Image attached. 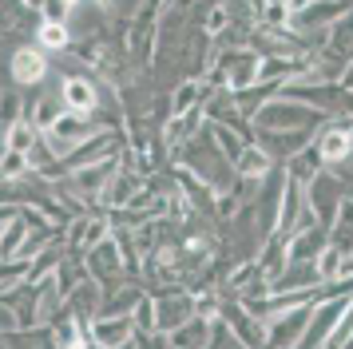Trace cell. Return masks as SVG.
<instances>
[{"label": "cell", "mask_w": 353, "mask_h": 349, "mask_svg": "<svg viewBox=\"0 0 353 349\" xmlns=\"http://www.w3.org/2000/svg\"><path fill=\"white\" fill-rule=\"evenodd\" d=\"M60 99H64V108L76 115V119H88L92 111H96V88L88 83V79H80V76H68L64 79V88H60Z\"/></svg>", "instance_id": "1"}, {"label": "cell", "mask_w": 353, "mask_h": 349, "mask_svg": "<svg viewBox=\"0 0 353 349\" xmlns=\"http://www.w3.org/2000/svg\"><path fill=\"white\" fill-rule=\"evenodd\" d=\"M8 68H12V79H17V83H40L44 72H48V60H44L40 48H17Z\"/></svg>", "instance_id": "2"}, {"label": "cell", "mask_w": 353, "mask_h": 349, "mask_svg": "<svg viewBox=\"0 0 353 349\" xmlns=\"http://www.w3.org/2000/svg\"><path fill=\"white\" fill-rule=\"evenodd\" d=\"M318 155L325 163H341L353 155V131L350 127H325L318 135Z\"/></svg>", "instance_id": "3"}, {"label": "cell", "mask_w": 353, "mask_h": 349, "mask_svg": "<svg viewBox=\"0 0 353 349\" xmlns=\"http://www.w3.org/2000/svg\"><path fill=\"white\" fill-rule=\"evenodd\" d=\"M36 40H40V48H52V52H60V48H68L72 32H68V24H60V20H40V28H36Z\"/></svg>", "instance_id": "4"}, {"label": "cell", "mask_w": 353, "mask_h": 349, "mask_svg": "<svg viewBox=\"0 0 353 349\" xmlns=\"http://www.w3.org/2000/svg\"><path fill=\"white\" fill-rule=\"evenodd\" d=\"M239 171L242 174H262V171H266V155H262L258 147H246L242 159H239Z\"/></svg>", "instance_id": "5"}, {"label": "cell", "mask_w": 353, "mask_h": 349, "mask_svg": "<svg viewBox=\"0 0 353 349\" xmlns=\"http://www.w3.org/2000/svg\"><path fill=\"white\" fill-rule=\"evenodd\" d=\"M123 330H128V321H99L96 326V341L99 346H115V341H123Z\"/></svg>", "instance_id": "6"}, {"label": "cell", "mask_w": 353, "mask_h": 349, "mask_svg": "<svg viewBox=\"0 0 353 349\" xmlns=\"http://www.w3.org/2000/svg\"><path fill=\"white\" fill-rule=\"evenodd\" d=\"M8 139H12V151H28V147H32V127L28 123H12Z\"/></svg>", "instance_id": "7"}, {"label": "cell", "mask_w": 353, "mask_h": 349, "mask_svg": "<svg viewBox=\"0 0 353 349\" xmlns=\"http://www.w3.org/2000/svg\"><path fill=\"white\" fill-rule=\"evenodd\" d=\"M20 167H24V159H20V151H12V155L4 159V174H17Z\"/></svg>", "instance_id": "8"}, {"label": "cell", "mask_w": 353, "mask_h": 349, "mask_svg": "<svg viewBox=\"0 0 353 349\" xmlns=\"http://www.w3.org/2000/svg\"><path fill=\"white\" fill-rule=\"evenodd\" d=\"M345 88H353V63L345 68Z\"/></svg>", "instance_id": "9"}]
</instances>
